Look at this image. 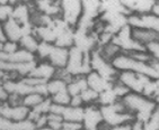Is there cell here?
<instances>
[{
  "mask_svg": "<svg viewBox=\"0 0 159 130\" xmlns=\"http://www.w3.org/2000/svg\"><path fill=\"white\" fill-rule=\"evenodd\" d=\"M113 66L119 72H134L148 76L151 80H159V61L152 60L149 63H143L134 60L125 53H121L112 61Z\"/></svg>",
  "mask_w": 159,
  "mask_h": 130,
  "instance_id": "cell-1",
  "label": "cell"
},
{
  "mask_svg": "<svg viewBox=\"0 0 159 130\" xmlns=\"http://www.w3.org/2000/svg\"><path fill=\"white\" fill-rule=\"evenodd\" d=\"M121 101L125 107L126 111L134 115L137 120L142 121L143 124L149 120L150 117L158 108V104L155 101L134 92H130L126 94L125 97L121 99Z\"/></svg>",
  "mask_w": 159,
  "mask_h": 130,
  "instance_id": "cell-2",
  "label": "cell"
},
{
  "mask_svg": "<svg viewBox=\"0 0 159 130\" xmlns=\"http://www.w3.org/2000/svg\"><path fill=\"white\" fill-rule=\"evenodd\" d=\"M99 108H101L104 124H106L111 128L122 126L125 124H131L135 119L134 115L126 111L125 107L121 100H119L112 106L99 107Z\"/></svg>",
  "mask_w": 159,
  "mask_h": 130,
  "instance_id": "cell-3",
  "label": "cell"
},
{
  "mask_svg": "<svg viewBox=\"0 0 159 130\" xmlns=\"http://www.w3.org/2000/svg\"><path fill=\"white\" fill-rule=\"evenodd\" d=\"M66 71L71 76H87L92 70L90 54H84L77 47L72 46L69 48V60H68Z\"/></svg>",
  "mask_w": 159,
  "mask_h": 130,
  "instance_id": "cell-4",
  "label": "cell"
},
{
  "mask_svg": "<svg viewBox=\"0 0 159 130\" xmlns=\"http://www.w3.org/2000/svg\"><path fill=\"white\" fill-rule=\"evenodd\" d=\"M90 64H92V70L98 73L107 81L115 82L117 80L119 71H116V69L113 66L112 62L105 60L102 56V54L97 48L90 53Z\"/></svg>",
  "mask_w": 159,
  "mask_h": 130,
  "instance_id": "cell-5",
  "label": "cell"
},
{
  "mask_svg": "<svg viewBox=\"0 0 159 130\" xmlns=\"http://www.w3.org/2000/svg\"><path fill=\"white\" fill-rule=\"evenodd\" d=\"M112 42L119 48L121 49L122 53H131V52H140V51H147L146 46L140 44L139 42L132 37V27L126 25L125 27H123L119 33L113 37Z\"/></svg>",
  "mask_w": 159,
  "mask_h": 130,
  "instance_id": "cell-6",
  "label": "cell"
},
{
  "mask_svg": "<svg viewBox=\"0 0 159 130\" xmlns=\"http://www.w3.org/2000/svg\"><path fill=\"white\" fill-rule=\"evenodd\" d=\"M61 2V18L71 28L78 25L83 15V2L78 0H63Z\"/></svg>",
  "mask_w": 159,
  "mask_h": 130,
  "instance_id": "cell-7",
  "label": "cell"
},
{
  "mask_svg": "<svg viewBox=\"0 0 159 130\" xmlns=\"http://www.w3.org/2000/svg\"><path fill=\"white\" fill-rule=\"evenodd\" d=\"M150 80L151 79H149L146 75L125 71V72H119L116 81H119L124 86H126L130 90V92L142 94V91H143L144 86H146V84H147Z\"/></svg>",
  "mask_w": 159,
  "mask_h": 130,
  "instance_id": "cell-8",
  "label": "cell"
},
{
  "mask_svg": "<svg viewBox=\"0 0 159 130\" xmlns=\"http://www.w3.org/2000/svg\"><path fill=\"white\" fill-rule=\"evenodd\" d=\"M74 46L83 52L84 54H90L98 47V35L94 31L75 29Z\"/></svg>",
  "mask_w": 159,
  "mask_h": 130,
  "instance_id": "cell-9",
  "label": "cell"
},
{
  "mask_svg": "<svg viewBox=\"0 0 159 130\" xmlns=\"http://www.w3.org/2000/svg\"><path fill=\"white\" fill-rule=\"evenodd\" d=\"M128 24L132 28H146L159 34V17L152 12L146 15L132 14L128 17Z\"/></svg>",
  "mask_w": 159,
  "mask_h": 130,
  "instance_id": "cell-10",
  "label": "cell"
},
{
  "mask_svg": "<svg viewBox=\"0 0 159 130\" xmlns=\"http://www.w3.org/2000/svg\"><path fill=\"white\" fill-rule=\"evenodd\" d=\"M30 112H31V109H28L25 106L11 107L9 104L0 103V115L8 120L15 121V122L26 120L28 118Z\"/></svg>",
  "mask_w": 159,
  "mask_h": 130,
  "instance_id": "cell-11",
  "label": "cell"
},
{
  "mask_svg": "<svg viewBox=\"0 0 159 130\" xmlns=\"http://www.w3.org/2000/svg\"><path fill=\"white\" fill-rule=\"evenodd\" d=\"M103 117H102L101 108L97 106H88L85 108L84 113L83 127L87 130H97L98 127L103 124Z\"/></svg>",
  "mask_w": 159,
  "mask_h": 130,
  "instance_id": "cell-12",
  "label": "cell"
},
{
  "mask_svg": "<svg viewBox=\"0 0 159 130\" xmlns=\"http://www.w3.org/2000/svg\"><path fill=\"white\" fill-rule=\"evenodd\" d=\"M36 61L34 62H28V63H10V62H5L0 61V70L3 72H14L17 73L18 75L26 78L32 73V71L36 67Z\"/></svg>",
  "mask_w": 159,
  "mask_h": 130,
  "instance_id": "cell-13",
  "label": "cell"
},
{
  "mask_svg": "<svg viewBox=\"0 0 159 130\" xmlns=\"http://www.w3.org/2000/svg\"><path fill=\"white\" fill-rule=\"evenodd\" d=\"M130 14L134 15H146L152 12V8L156 1L152 0H130V1H122Z\"/></svg>",
  "mask_w": 159,
  "mask_h": 130,
  "instance_id": "cell-14",
  "label": "cell"
},
{
  "mask_svg": "<svg viewBox=\"0 0 159 130\" xmlns=\"http://www.w3.org/2000/svg\"><path fill=\"white\" fill-rule=\"evenodd\" d=\"M2 86L7 91L8 94H17L19 97L24 98L27 94H31L35 92V88L31 85L26 84L21 80L19 81H3Z\"/></svg>",
  "mask_w": 159,
  "mask_h": 130,
  "instance_id": "cell-15",
  "label": "cell"
},
{
  "mask_svg": "<svg viewBox=\"0 0 159 130\" xmlns=\"http://www.w3.org/2000/svg\"><path fill=\"white\" fill-rule=\"evenodd\" d=\"M86 81H87V84H88V88L94 90L95 92H97L98 94L104 92L107 89L112 88L114 82L107 81L106 79H104L103 76H101L98 73L96 72H90L88 75L86 76Z\"/></svg>",
  "mask_w": 159,
  "mask_h": 130,
  "instance_id": "cell-16",
  "label": "cell"
},
{
  "mask_svg": "<svg viewBox=\"0 0 159 130\" xmlns=\"http://www.w3.org/2000/svg\"><path fill=\"white\" fill-rule=\"evenodd\" d=\"M48 60L57 70H63L67 66L69 60V48H62L54 45V48L52 49Z\"/></svg>",
  "mask_w": 159,
  "mask_h": 130,
  "instance_id": "cell-17",
  "label": "cell"
},
{
  "mask_svg": "<svg viewBox=\"0 0 159 130\" xmlns=\"http://www.w3.org/2000/svg\"><path fill=\"white\" fill-rule=\"evenodd\" d=\"M55 73H57V69L53 66L52 64L49 63V62H43V63L37 64L36 67L32 71V73L28 76L49 82L55 78Z\"/></svg>",
  "mask_w": 159,
  "mask_h": 130,
  "instance_id": "cell-18",
  "label": "cell"
},
{
  "mask_svg": "<svg viewBox=\"0 0 159 130\" xmlns=\"http://www.w3.org/2000/svg\"><path fill=\"white\" fill-rule=\"evenodd\" d=\"M132 37L143 46L150 43H159V34L146 28H132Z\"/></svg>",
  "mask_w": 159,
  "mask_h": 130,
  "instance_id": "cell-19",
  "label": "cell"
},
{
  "mask_svg": "<svg viewBox=\"0 0 159 130\" xmlns=\"http://www.w3.org/2000/svg\"><path fill=\"white\" fill-rule=\"evenodd\" d=\"M3 30H5V35L6 38L10 42L19 43V40L23 37V33H21V25L15 19L10 18L2 25Z\"/></svg>",
  "mask_w": 159,
  "mask_h": 130,
  "instance_id": "cell-20",
  "label": "cell"
},
{
  "mask_svg": "<svg viewBox=\"0 0 159 130\" xmlns=\"http://www.w3.org/2000/svg\"><path fill=\"white\" fill-rule=\"evenodd\" d=\"M83 2V15L80 18L89 21H95L97 17L101 16V2L95 0H86Z\"/></svg>",
  "mask_w": 159,
  "mask_h": 130,
  "instance_id": "cell-21",
  "label": "cell"
},
{
  "mask_svg": "<svg viewBox=\"0 0 159 130\" xmlns=\"http://www.w3.org/2000/svg\"><path fill=\"white\" fill-rule=\"evenodd\" d=\"M36 129L33 121L26 120L15 122L0 115V130H34Z\"/></svg>",
  "mask_w": 159,
  "mask_h": 130,
  "instance_id": "cell-22",
  "label": "cell"
},
{
  "mask_svg": "<svg viewBox=\"0 0 159 130\" xmlns=\"http://www.w3.org/2000/svg\"><path fill=\"white\" fill-rule=\"evenodd\" d=\"M35 6H36L39 11L46 16H49V17L58 18V16H61V2L43 0V1L35 2Z\"/></svg>",
  "mask_w": 159,
  "mask_h": 130,
  "instance_id": "cell-23",
  "label": "cell"
},
{
  "mask_svg": "<svg viewBox=\"0 0 159 130\" xmlns=\"http://www.w3.org/2000/svg\"><path fill=\"white\" fill-rule=\"evenodd\" d=\"M31 10L28 3H16L14 6V12H12V18L17 20L20 25H25L31 23Z\"/></svg>",
  "mask_w": 159,
  "mask_h": 130,
  "instance_id": "cell-24",
  "label": "cell"
},
{
  "mask_svg": "<svg viewBox=\"0 0 159 130\" xmlns=\"http://www.w3.org/2000/svg\"><path fill=\"white\" fill-rule=\"evenodd\" d=\"M84 113L85 109L83 107L81 108H74V107H64L63 113H62V118L67 122H78V124H83L84 120Z\"/></svg>",
  "mask_w": 159,
  "mask_h": 130,
  "instance_id": "cell-25",
  "label": "cell"
},
{
  "mask_svg": "<svg viewBox=\"0 0 159 130\" xmlns=\"http://www.w3.org/2000/svg\"><path fill=\"white\" fill-rule=\"evenodd\" d=\"M34 36L40 38L41 42L54 44L57 40V34L51 26H37L34 28Z\"/></svg>",
  "mask_w": 159,
  "mask_h": 130,
  "instance_id": "cell-26",
  "label": "cell"
},
{
  "mask_svg": "<svg viewBox=\"0 0 159 130\" xmlns=\"http://www.w3.org/2000/svg\"><path fill=\"white\" fill-rule=\"evenodd\" d=\"M87 89L88 84L86 81V76H77L70 83H68L67 90L71 97H75V95H80Z\"/></svg>",
  "mask_w": 159,
  "mask_h": 130,
  "instance_id": "cell-27",
  "label": "cell"
},
{
  "mask_svg": "<svg viewBox=\"0 0 159 130\" xmlns=\"http://www.w3.org/2000/svg\"><path fill=\"white\" fill-rule=\"evenodd\" d=\"M104 11H112V12H120L124 14L126 16H130V11L125 8L122 1L117 0H110V1H102L101 2V14Z\"/></svg>",
  "mask_w": 159,
  "mask_h": 130,
  "instance_id": "cell-28",
  "label": "cell"
},
{
  "mask_svg": "<svg viewBox=\"0 0 159 130\" xmlns=\"http://www.w3.org/2000/svg\"><path fill=\"white\" fill-rule=\"evenodd\" d=\"M36 61L35 54L26 49L19 48L18 51L14 54H8V61L10 63H28V62H34Z\"/></svg>",
  "mask_w": 159,
  "mask_h": 130,
  "instance_id": "cell-29",
  "label": "cell"
},
{
  "mask_svg": "<svg viewBox=\"0 0 159 130\" xmlns=\"http://www.w3.org/2000/svg\"><path fill=\"white\" fill-rule=\"evenodd\" d=\"M74 34L75 30L72 28L64 30L63 33L58 35L54 45L58 46V47H62V48H70V47H72L74 46Z\"/></svg>",
  "mask_w": 159,
  "mask_h": 130,
  "instance_id": "cell-30",
  "label": "cell"
},
{
  "mask_svg": "<svg viewBox=\"0 0 159 130\" xmlns=\"http://www.w3.org/2000/svg\"><path fill=\"white\" fill-rule=\"evenodd\" d=\"M97 49L99 51L102 56H103L105 60L110 61V62H112L117 55L122 53L121 49L119 48V46L115 45L113 42L108 43V44H106V45H104V46H99V47H97Z\"/></svg>",
  "mask_w": 159,
  "mask_h": 130,
  "instance_id": "cell-31",
  "label": "cell"
},
{
  "mask_svg": "<svg viewBox=\"0 0 159 130\" xmlns=\"http://www.w3.org/2000/svg\"><path fill=\"white\" fill-rule=\"evenodd\" d=\"M120 99L117 98V95L115 94L113 90V85L112 88L107 89L104 92L98 94V100L97 103L99 104V107H106V106H112L115 102H117Z\"/></svg>",
  "mask_w": 159,
  "mask_h": 130,
  "instance_id": "cell-32",
  "label": "cell"
},
{
  "mask_svg": "<svg viewBox=\"0 0 159 130\" xmlns=\"http://www.w3.org/2000/svg\"><path fill=\"white\" fill-rule=\"evenodd\" d=\"M46 85H48V92H49L50 97H53L62 91H66L68 88L67 82L61 79H58V78H54L51 81H49L46 83Z\"/></svg>",
  "mask_w": 159,
  "mask_h": 130,
  "instance_id": "cell-33",
  "label": "cell"
},
{
  "mask_svg": "<svg viewBox=\"0 0 159 130\" xmlns=\"http://www.w3.org/2000/svg\"><path fill=\"white\" fill-rule=\"evenodd\" d=\"M18 44L23 49H26V51L31 52L34 54V53H36L40 42L37 40V38L34 35H30V36L21 37V40H19Z\"/></svg>",
  "mask_w": 159,
  "mask_h": 130,
  "instance_id": "cell-34",
  "label": "cell"
},
{
  "mask_svg": "<svg viewBox=\"0 0 159 130\" xmlns=\"http://www.w3.org/2000/svg\"><path fill=\"white\" fill-rule=\"evenodd\" d=\"M44 99H45V98L42 97L41 94L34 92V93L27 94V95H25V97L23 98V106L27 107L28 109H33V108H35L36 106H39Z\"/></svg>",
  "mask_w": 159,
  "mask_h": 130,
  "instance_id": "cell-35",
  "label": "cell"
},
{
  "mask_svg": "<svg viewBox=\"0 0 159 130\" xmlns=\"http://www.w3.org/2000/svg\"><path fill=\"white\" fill-rule=\"evenodd\" d=\"M14 6L9 5V1H0V23H6L12 17Z\"/></svg>",
  "mask_w": 159,
  "mask_h": 130,
  "instance_id": "cell-36",
  "label": "cell"
},
{
  "mask_svg": "<svg viewBox=\"0 0 159 130\" xmlns=\"http://www.w3.org/2000/svg\"><path fill=\"white\" fill-rule=\"evenodd\" d=\"M52 104H53V102H52V100H51V98H45L39 106H36L35 108H33V109H31V110L34 113H36V115H49Z\"/></svg>",
  "mask_w": 159,
  "mask_h": 130,
  "instance_id": "cell-37",
  "label": "cell"
},
{
  "mask_svg": "<svg viewBox=\"0 0 159 130\" xmlns=\"http://www.w3.org/2000/svg\"><path fill=\"white\" fill-rule=\"evenodd\" d=\"M53 48H54V44L40 42L39 47H37L36 54L41 60H46V58H49L50 54H51V52H52Z\"/></svg>",
  "mask_w": 159,
  "mask_h": 130,
  "instance_id": "cell-38",
  "label": "cell"
},
{
  "mask_svg": "<svg viewBox=\"0 0 159 130\" xmlns=\"http://www.w3.org/2000/svg\"><path fill=\"white\" fill-rule=\"evenodd\" d=\"M51 100L54 104H59V106H63V107H68L70 104L71 101V95L69 94L68 90L62 91L60 93L55 94L53 97H51Z\"/></svg>",
  "mask_w": 159,
  "mask_h": 130,
  "instance_id": "cell-39",
  "label": "cell"
},
{
  "mask_svg": "<svg viewBox=\"0 0 159 130\" xmlns=\"http://www.w3.org/2000/svg\"><path fill=\"white\" fill-rule=\"evenodd\" d=\"M48 119H49V124H48V127L49 128H51L52 130H61L62 129L64 120L61 115L49 113V115H48Z\"/></svg>",
  "mask_w": 159,
  "mask_h": 130,
  "instance_id": "cell-40",
  "label": "cell"
},
{
  "mask_svg": "<svg viewBox=\"0 0 159 130\" xmlns=\"http://www.w3.org/2000/svg\"><path fill=\"white\" fill-rule=\"evenodd\" d=\"M143 130H159V106L149 120L144 124Z\"/></svg>",
  "mask_w": 159,
  "mask_h": 130,
  "instance_id": "cell-41",
  "label": "cell"
},
{
  "mask_svg": "<svg viewBox=\"0 0 159 130\" xmlns=\"http://www.w3.org/2000/svg\"><path fill=\"white\" fill-rule=\"evenodd\" d=\"M80 97L83 99L84 103H88V104L94 103V102L97 103V100H98V93L89 88L84 91L83 93L80 94Z\"/></svg>",
  "mask_w": 159,
  "mask_h": 130,
  "instance_id": "cell-42",
  "label": "cell"
},
{
  "mask_svg": "<svg viewBox=\"0 0 159 130\" xmlns=\"http://www.w3.org/2000/svg\"><path fill=\"white\" fill-rule=\"evenodd\" d=\"M113 90H114V92H115V94L117 95V98H119L120 100H121L122 98L125 97L126 94L130 93V90H129L126 86H124L122 83H120L119 81H115L113 83Z\"/></svg>",
  "mask_w": 159,
  "mask_h": 130,
  "instance_id": "cell-43",
  "label": "cell"
},
{
  "mask_svg": "<svg viewBox=\"0 0 159 130\" xmlns=\"http://www.w3.org/2000/svg\"><path fill=\"white\" fill-rule=\"evenodd\" d=\"M19 49V44L15 42H10V40H6L2 44V52L6 54H14Z\"/></svg>",
  "mask_w": 159,
  "mask_h": 130,
  "instance_id": "cell-44",
  "label": "cell"
},
{
  "mask_svg": "<svg viewBox=\"0 0 159 130\" xmlns=\"http://www.w3.org/2000/svg\"><path fill=\"white\" fill-rule=\"evenodd\" d=\"M35 127L36 129H41V128H45L48 127V124H49V119H48V115H41L40 118L37 119L35 122Z\"/></svg>",
  "mask_w": 159,
  "mask_h": 130,
  "instance_id": "cell-45",
  "label": "cell"
},
{
  "mask_svg": "<svg viewBox=\"0 0 159 130\" xmlns=\"http://www.w3.org/2000/svg\"><path fill=\"white\" fill-rule=\"evenodd\" d=\"M84 104V101L81 99L80 95H75V97H71V101H70V107H74V108H81Z\"/></svg>",
  "mask_w": 159,
  "mask_h": 130,
  "instance_id": "cell-46",
  "label": "cell"
},
{
  "mask_svg": "<svg viewBox=\"0 0 159 130\" xmlns=\"http://www.w3.org/2000/svg\"><path fill=\"white\" fill-rule=\"evenodd\" d=\"M143 127H144V124L140 120L134 119L131 122V130H143Z\"/></svg>",
  "mask_w": 159,
  "mask_h": 130,
  "instance_id": "cell-47",
  "label": "cell"
},
{
  "mask_svg": "<svg viewBox=\"0 0 159 130\" xmlns=\"http://www.w3.org/2000/svg\"><path fill=\"white\" fill-rule=\"evenodd\" d=\"M8 99H9V94L7 93V91L5 90V88L1 84L0 85V101L5 102V101H8Z\"/></svg>",
  "mask_w": 159,
  "mask_h": 130,
  "instance_id": "cell-48",
  "label": "cell"
},
{
  "mask_svg": "<svg viewBox=\"0 0 159 130\" xmlns=\"http://www.w3.org/2000/svg\"><path fill=\"white\" fill-rule=\"evenodd\" d=\"M152 101H155L159 106V80H156V91H155V94H153Z\"/></svg>",
  "mask_w": 159,
  "mask_h": 130,
  "instance_id": "cell-49",
  "label": "cell"
},
{
  "mask_svg": "<svg viewBox=\"0 0 159 130\" xmlns=\"http://www.w3.org/2000/svg\"><path fill=\"white\" fill-rule=\"evenodd\" d=\"M110 130H131V124H125L122 126H117V127L111 128Z\"/></svg>",
  "mask_w": 159,
  "mask_h": 130,
  "instance_id": "cell-50",
  "label": "cell"
},
{
  "mask_svg": "<svg viewBox=\"0 0 159 130\" xmlns=\"http://www.w3.org/2000/svg\"><path fill=\"white\" fill-rule=\"evenodd\" d=\"M7 40L6 38V35H5V30H3V26L2 25H0V43H5Z\"/></svg>",
  "mask_w": 159,
  "mask_h": 130,
  "instance_id": "cell-51",
  "label": "cell"
},
{
  "mask_svg": "<svg viewBox=\"0 0 159 130\" xmlns=\"http://www.w3.org/2000/svg\"><path fill=\"white\" fill-rule=\"evenodd\" d=\"M152 14H155V15H157L159 17V1L155 2V6L152 8Z\"/></svg>",
  "mask_w": 159,
  "mask_h": 130,
  "instance_id": "cell-52",
  "label": "cell"
},
{
  "mask_svg": "<svg viewBox=\"0 0 159 130\" xmlns=\"http://www.w3.org/2000/svg\"><path fill=\"white\" fill-rule=\"evenodd\" d=\"M34 130H52L51 128L49 127H45V128H41V129H34Z\"/></svg>",
  "mask_w": 159,
  "mask_h": 130,
  "instance_id": "cell-53",
  "label": "cell"
},
{
  "mask_svg": "<svg viewBox=\"0 0 159 130\" xmlns=\"http://www.w3.org/2000/svg\"><path fill=\"white\" fill-rule=\"evenodd\" d=\"M61 130H72V129H69V128H64V127H62V129Z\"/></svg>",
  "mask_w": 159,
  "mask_h": 130,
  "instance_id": "cell-54",
  "label": "cell"
},
{
  "mask_svg": "<svg viewBox=\"0 0 159 130\" xmlns=\"http://www.w3.org/2000/svg\"><path fill=\"white\" fill-rule=\"evenodd\" d=\"M2 83H3V81H2V80H0V85L2 84Z\"/></svg>",
  "mask_w": 159,
  "mask_h": 130,
  "instance_id": "cell-55",
  "label": "cell"
},
{
  "mask_svg": "<svg viewBox=\"0 0 159 130\" xmlns=\"http://www.w3.org/2000/svg\"><path fill=\"white\" fill-rule=\"evenodd\" d=\"M81 130H87V129H81Z\"/></svg>",
  "mask_w": 159,
  "mask_h": 130,
  "instance_id": "cell-56",
  "label": "cell"
}]
</instances>
